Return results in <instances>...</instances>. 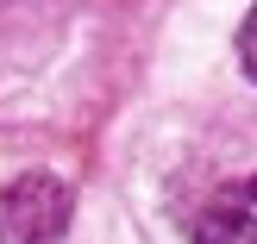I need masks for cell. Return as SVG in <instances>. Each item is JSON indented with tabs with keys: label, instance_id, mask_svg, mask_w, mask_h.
Masks as SVG:
<instances>
[{
	"label": "cell",
	"instance_id": "3",
	"mask_svg": "<svg viewBox=\"0 0 257 244\" xmlns=\"http://www.w3.org/2000/svg\"><path fill=\"white\" fill-rule=\"evenodd\" d=\"M238 63H245V75L257 82V7L245 13V25H238Z\"/></svg>",
	"mask_w": 257,
	"mask_h": 244
},
{
	"label": "cell",
	"instance_id": "1",
	"mask_svg": "<svg viewBox=\"0 0 257 244\" xmlns=\"http://www.w3.org/2000/svg\"><path fill=\"white\" fill-rule=\"evenodd\" d=\"M69 188L32 169L0 188V244H63L69 238Z\"/></svg>",
	"mask_w": 257,
	"mask_h": 244
},
{
	"label": "cell",
	"instance_id": "2",
	"mask_svg": "<svg viewBox=\"0 0 257 244\" xmlns=\"http://www.w3.org/2000/svg\"><path fill=\"white\" fill-rule=\"evenodd\" d=\"M188 238L195 244H257V175L226 182L220 194H207L195 225H188Z\"/></svg>",
	"mask_w": 257,
	"mask_h": 244
}]
</instances>
